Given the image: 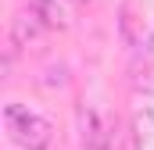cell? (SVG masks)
Returning <instances> with one entry per match:
<instances>
[{"instance_id":"3","label":"cell","mask_w":154,"mask_h":150,"mask_svg":"<svg viewBox=\"0 0 154 150\" xmlns=\"http://www.w3.org/2000/svg\"><path fill=\"white\" fill-rule=\"evenodd\" d=\"M133 150H154V111H136L129 122Z\"/></svg>"},{"instance_id":"6","label":"cell","mask_w":154,"mask_h":150,"mask_svg":"<svg viewBox=\"0 0 154 150\" xmlns=\"http://www.w3.org/2000/svg\"><path fill=\"white\" fill-rule=\"evenodd\" d=\"M75 4L79 7H90V4H97V0H75Z\"/></svg>"},{"instance_id":"1","label":"cell","mask_w":154,"mask_h":150,"mask_svg":"<svg viewBox=\"0 0 154 150\" xmlns=\"http://www.w3.org/2000/svg\"><path fill=\"white\" fill-rule=\"evenodd\" d=\"M4 129L22 150H47L50 140H54V125L43 114L29 111L22 104H7L4 107Z\"/></svg>"},{"instance_id":"2","label":"cell","mask_w":154,"mask_h":150,"mask_svg":"<svg viewBox=\"0 0 154 150\" xmlns=\"http://www.w3.org/2000/svg\"><path fill=\"white\" fill-rule=\"evenodd\" d=\"M47 32H50V25L39 18L32 7H25V11H18L11 18V46H36Z\"/></svg>"},{"instance_id":"4","label":"cell","mask_w":154,"mask_h":150,"mask_svg":"<svg viewBox=\"0 0 154 150\" xmlns=\"http://www.w3.org/2000/svg\"><path fill=\"white\" fill-rule=\"evenodd\" d=\"M129 86H133L136 93L154 97V57H143V61H136V64L129 68Z\"/></svg>"},{"instance_id":"5","label":"cell","mask_w":154,"mask_h":150,"mask_svg":"<svg viewBox=\"0 0 154 150\" xmlns=\"http://www.w3.org/2000/svg\"><path fill=\"white\" fill-rule=\"evenodd\" d=\"M29 7L36 11V14L43 18V22H47V25H50V29H65V25H68L61 0H29Z\"/></svg>"}]
</instances>
